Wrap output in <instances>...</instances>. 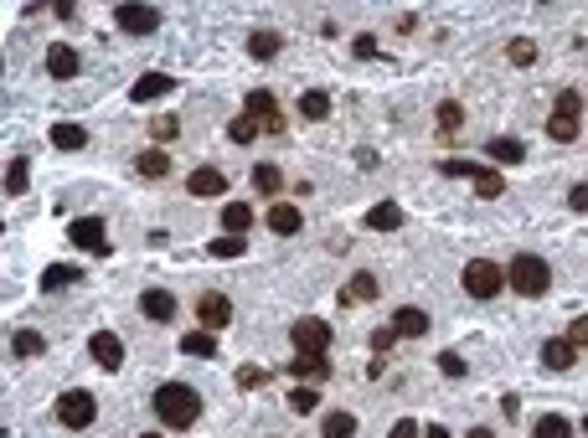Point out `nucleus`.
I'll list each match as a JSON object with an SVG mask.
<instances>
[{
  "label": "nucleus",
  "instance_id": "1",
  "mask_svg": "<svg viewBox=\"0 0 588 438\" xmlns=\"http://www.w3.org/2000/svg\"><path fill=\"white\" fill-rule=\"evenodd\" d=\"M155 418L165 423V428H191V423L202 418V392L186 387V382L155 387Z\"/></svg>",
  "mask_w": 588,
  "mask_h": 438
},
{
  "label": "nucleus",
  "instance_id": "2",
  "mask_svg": "<svg viewBox=\"0 0 588 438\" xmlns=\"http://www.w3.org/2000/svg\"><path fill=\"white\" fill-rule=\"evenodd\" d=\"M506 284L522 299H542L553 289V268H547V258H537V253H516L506 264Z\"/></svg>",
  "mask_w": 588,
  "mask_h": 438
},
{
  "label": "nucleus",
  "instance_id": "3",
  "mask_svg": "<svg viewBox=\"0 0 588 438\" xmlns=\"http://www.w3.org/2000/svg\"><path fill=\"white\" fill-rule=\"evenodd\" d=\"M578 124H583V98L573 94V88H563L553 114H547V134H553L557 144H568V140H578Z\"/></svg>",
  "mask_w": 588,
  "mask_h": 438
},
{
  "label": "nucleus",
  "instance_id": "4",
  "mask_svg": "<svg viewBox=\"0 0 588 438\" xmlns=\"http://www.w3.org/2000/svg\"><path fill=\"white\" fill-rule=\"evenodd\" d=\"M506 289V268L491 264V258H470L464 264V294L470 299H495Z\"/></svg>",
  "mask_w": 588,
  "mask_h": 438
},
{
  "label": "nucleus",
  "instance_id": "5",
  "mask_svg": "<svg viewBox=\"0 0 588 438\" xmlns=\"http://www.w3.org/2000/svg\"><path fill=\"white\" fill-rule=\"evenodd\" d=\"M98 418V403H94V392H63L57 397V423L63 428H88V423Z\"/></svg>",
  "mask_w": 588,
  "mask_h": 438
},
{
  "label": "nucleus",
  "instance_id": "6",
  "mask_svg": "<svg viewBox=\"0 0 588 438\" xmlns=\"http://www.w3.org/2000/svg\"><path fill=\"white\" fill-rule=\"evenodd\" d=\"M289 341H294L300 356H325V345H331V325H325V320H294Z\"/></svg>",
  "mask_w": 588,
  "mask_h": 438
},
{
  "label": "nucleus",
  "instance_id": "7",
  "mask_svg": "<svg viewBox=\"0 0 588 438\" xmlns=\"http://www.w3.org/2000/svg\"><path fill=\"white\" fill-rule=\"evenodd\" d=\"M67 243L83 248V253H109V227H104L98 217H78L73 227H67Z\"/></svg>",
  "mask_w": 588,
  "mask_h": 438
},
{
  "label": "nucleus",
  "instance_id": "8",
  "mask_svg": "<svg viewBox=\"0 0 588 438\" xmlns=\"http://www.w3.org/2000/svg\"><path fill=\"white\" fill-rule=\"evenodd\" d=\"M196 320H202V330H212V335H217V330H227V325H233V299L217 294V289H212V294H202V299H196Z\"/></svg>",
  "mask_w": 588,
  "mask_h": 438
},
{
  "label": "nucleus",
  "instance_id": "9",
  "mask_svg": "<svg viewBox=\"0 0 588 438\" xmlns=\"http://www.w3.org/2000/svg\"><path fill=\"white\" fill-rule=\"evenodd\" d=\"M114 21H119V32H129V36H150L160 26V11L155 5H119Z\"/></svg>",
  "mask_w": 588,
  "mask_h": 438
},
{
  "label": "nucleus",
  "instance_id": "10",
  "mask_svg": "<svg viewBox=\"0 0 588 438\" xmlns=\"http://www.w3.org/2000/svg\"><path fill=\"white\" fill-rule=\"evenodd\" d=\"M248 119H258V129H284V114H279V104H274V94L269 88H254L248 94Z\"/></svg>",
  "mask_w": 588,
  "mask_h": 438
},
{
  "label": "nucleus",
  "instance_id": "11",
  "mask_svg": "<svg viewBox=\"0 0 588 438\" xmlns=\"http://www.w3.org/2000/svg\"><path fill=\"white\" fill-rule=\"evenodd\" d=\"M88 356L104 366V372H119V361H125V345L114 330H94V341H88Z\"/></svg>",
  "mask_w": 588,
  "mask_h": 438
},
{
  "label": "nucleus",
  "instance_id": "12",
  "mask_svg": "<svg viewBox=\"0 0 588 438\" xmlns=\"http://www.w3.org/2000/svg\"><path fill=\"white\" fill-rule=\"evenodd\" d=\"M140 314H145V320H160V325L175 320V294H171V289H145V294H140Z\"/></svg>",
  "mask_w": 588,
  "mask_h": 438
},
{
  "label": "nucleus",
  "instance_id": "13",
  "mask_svg": "<svg viewBox=\"0 0 588 438\" xmlns=\"http://www.w3.org/2000/svg\"><path fill=\"white\" fill-rule=\"evenodd\" d=\"M573 356H578V345H573L568 335H553V341H542V366H547V372H568Z\"/></svg>",
  "mask_w": 588,
  "mask_h": 438
},
{
  "label": "nucleus",
  "instance_id": "14",
  "mask_svg": "<svg viewBox=\"0 0 588 438\" xmlns=\"http://www.w3.org/2000/svg\"><path fill=\"white\" fill-rule=\"evenodd\" d=\"M284 372H289V376H300L304 387H320V382L331 376V361H325V356H294Z\"/></svg>",
  "mask_w": 588,
  "mask_h": 438
},
{
  "label": "nucleus",
  "instance_id": "15",
  "mask_svg": "<svg viewBox=\"0 0 588 438\" xmlns=\"http://www.w3.org/2000/svg\"><path fill=\"white\" fill-rule=\"evenodd\" d=\"M393 330H398L403 341H418V335H429V314L418 310V304H403V310L393 314Z\"/></svg>",
  "mask_w": 588,
  "mask_h": 438
},
{
  "label": "nucleus",
  "instance_id": "16",
  "mask_svg": "<svg viewBox=\"0 0 588 438\" xmlns=\"http://www.w3.org/2000/svg\"><path fill=\"white\" fill-rule=\"evenodd\" d=\"M191 196H223L227 191V175L217 171V165H202V171H191Z\"/></svg>",
  "mask_w": 588,
  "mask_h": 438
},
{
  "label": "nucleus",
  "instance_id": "17",
  "mask_svg": "<svg viewBox=\"0 0 588 438\" xmlns=\"http://www.w3.org/2000/svg\"><path fill=\"white\" fill-rule=\"evenodd\" d=\"M300 227H304V212H300V206H284V202H279V206H269V233L294 237Z\"/></svg>",
  "mask_w": 588,
  "mask_h": 438
},
{
  "label": "nucleus",
  "instance_id": "18",
  "mask_svg": "<svg viewBox=\"0 0 588 438\" xmlns=\"http://www.w3.org/2000/svg\"><path fill=\"white\" fill-rule=\"evenodd\" d=\"M47 73H52V78H73V73H78V52L67 47V42H52V52H47Z\"/></svg>",
  "mask_w": 588,
  "mask_h": 438
},
{
  "label": "nucleus",
  "instance_id": "19",
  "mask_svg": "<svg viewBox=\"0 0 588 438\" xmlns=\"http://www.w3.org/2000/svg\"><path fill=\"white\" fill-rule=\"evenodd\" d=\"M171 88H175V78H165V73H145V78L129 88V98L145 104V98H160V94H171Z\"/></svg>",
  "mask_w": 588,
  "mask_h": 438
},
{
  "label": "nucleus",
  "instance_id": "20",
  "mask_svg": "<svg viewBox=\"0 0 588 438\" xmlns=\"http://www.w3.org/2000/svg\"><path fill=\"white\" fill-rule=\"evenodd\" d=\"M398 222H403V206L398 202H377L372 212H366V227H372V233H393Z\"/></svg>",
  "mask_w": 588,
  "mask_h": 438
},
{
  "label": "nucleus",
  "instance_id": "21",
  "mask_svg": "<svg viewBox=\"0 0 588 438\" xmlns=\"http://www.w3.org/2000/svg\"><path fill=\"white\" fill-rule=\"evenodd\" d=\"M366 299H377V279L372 274H351V284L341 289V304H366Z\"/></svg>",
  "mask_w": 588,
  "mask_h": 438
},
{
  "label": "nucleus",
  "instance_id": "22",
  "mask_svg": "<svg viewBox=\"0 0 588 438\" xmlns=\"http://www.w3.org/2000/svg\"><path fill=\"white\" fill-rule=\"evenodd\" d=\"M135 171H140L145 181H165V175H171V160H165V150H145V155L135 160Z\"/></svg>",
  "mask_w": 588,
  "mask_h": 438
},
{
  "label": "nucleus",
  "instance_id": "23",
  "mask_svg": "<svg viewBox=\"0 0 588 438\" xmlns=\"http://www.w3.org/2000/svg\"><path fill=\"white\" fill-rule=\"evenodd\" d=\"M248 227H254V206H238V202L223 206V233L227 237H243Z\"/></svg>",
  "mask_w": 588,
  "mask_h": 438
},
{
  "label": "nucleus",
  "instance_id": "24",
  "mask_svg": "<svg viewBox=\"0 0 588 438\" xmlns=\"http://www.w3.org/2000/svg\"><path fill=\"white\" fill-rule=\"evenodd\" d=\"M181 351H186V356H217V335H212V330H186V335H181Z\"/></svg>",
  "mask_w": 588,
  "mask_h": 438
},
{
  "label": "nucleus",
  "instance_id": "25",
  "mask_svg": "<svg viewBox=\"0 0 588 438\" xmlns=\"http://www.w3.org/2000/svg\"><path fill=\"white\" fill-rule=\"evenodd\" d=\"M351 433H356V413H325L320 438H351Z\"/></svg>",
  "mask_w": 588,
  "mask_h": 438
},
{
  "label": "nucleus",
  "instance_id": "26",
  "mask_svg": "<svg viewBox=\"0 0 588 438\" xmlns=\"http://www.w3.org/2000/svg\"><path fill=\"white\" fill-rule=\"evenodd\" d=\"M52 144H57V150H83V144H88V129L83 124H52Z\"/></svg>",
  "mask_w": 588,
  "mask_h": 438
},
{
  "label": "nucleus",
  "instance_id": "27",
  "mask_svg": "<svg viewBox=\"0 0 588 438\" xmlns=\"http://www.w3.org/2000/svg\"><path fill=\"white\" fill-rule=\"evenodd\" d=\"M522 155H526L522 140H511V134H495V140H491V160H501V165H516Z\"/></svg>",
  "mask_w": 588,
  "mask_h": 438
},
{
  "label": "nucleus",
  "instance_id": "28",
  "mask_svg": "<svg viewBox=\"0 0 588 438\" xmlns=\"http://www.w3.org/2000/svg\"><path fill=\"white\" fill-rule=\"evenodd\" d=\"M532 438H573V423L563 418V413H547V418H537Z\"/></svg>",
  "mask_w": 588,
  "mask_h": 438
},
{
  "label": "nucleus",
  "instance_id": "29",
  "mask_svg": "<svg viewBox=\"0 0 588 438\" xmlns=\"http://www.w3.org/2000/svg\"><path fill=\"white\" fill-rule=\"evenodd\" d=\"M325 114H331V98L315 94V88H304L300 94V119H325Z\"/></svg>",
  "mask_w": 588,
  "mask_h": 438
},
{
  "label": "nucleus",
  "instance_id": "30",
  "mask_svg": "<svg viewBox=\"0 0 588 438\" xmlns=\"http://www.w3.org/2000/svg\"><path fill=\"white\" fill-rule=\"evenodd\" d=\"M254 186L264 191V196H274V191L284 186V175H279V165H254Z\"/></svg>",
  "mask_w": 588,
  "mask_h": 438
},
{
  "label": "nucleus",
  "instance_id": "31",
  "mask_svg": "<svg viewBox=\"0 0 588 438\" xmlns=\"http://www.w3.org/2000/svg\"><path fill=\"white\" fill-rule=\"evenodd\" d=\"M63 284H78V268L73 264H52L47 274H42V289H63Z\"/></svg>",
  "mask_w": 588,
  "mask_h": 438
},
{
  "label": "nucleus",
  "instance_id": "32",
  "mask_svg": "<svg viewBox=\"0 0 588 438\" xmlns=\"http://www.w3.org/2000/svg\"><path fill=\"white\" fill-rule=\"evenodd\" d=\"M460 124H464L460 104H454V98H449V104H439V129H444V134H460Z\"/></svg>",
  "mask_w": 588,
  "mask_h": 438
},
{
  "label": "nucleus",
  "instance_id": "33",
  "mask_svg": "<svg viewBox=\"0 0 588 438\" xmlns=\"http://www.w3.org/2000/svg\"><path fill=\"white\" fill-rule=\"evenodd\" d=\"M227 134H233V140H238V144H254V140H258V119H248V114H238V119L227 124Z\"/></svg>",
  "mask_w": 588,
  "mask_h": 438
},
{
  "label": "nucleus",
  "instance_id": "34",
  "mask_svg": "<svg viewBox=\"0 0 588 438\" xmlns=\"http://www.w3.org/2000/svg\"><path fill=\"white\" fill-rule=\"evenodd\" d=\"M248 52L264 63V57H274V52H279V36H274V32H254V36H248Z\"/></svg>",
  "mask_w": 588,
  "mask_h": 438
},
{
  "label": "nucleus",
  "instance_id": "35",
  "mask_svg": "<svg viewBox=\"0 0 588 438\" xmlns=\"http://www.w3.org/2000/svg\"><path fill=\"white\" fill-rule=\"evenodd\" d=\"M11 351H16V356H42V335H36V330H16Z\"/></svg>",
  "mask_w": 588,
  "mask_h": 438
},
{
  "label": "nucleus",
  "instance_id": "36",
  "mask_svg": "<svg viewBox=\"0 0 588 438\" xmlns=\"http://www.w3.org/2000/svg\"><path fill=\"white\" fill-rule=\"evenodd\" d=\"M264 382H269V372H264V366H254V361H248V366H238V387L243 392H258Z\"/></svg>",
  "mask_w": 588,
  "mask_h": 438
},
{
  "label": "nucleus",
  "instance_id": "37",
  "mask_svg": "<svg viewBox=\"0 0 588 438\" xmlns=\"http://www.w3.org/2000/svg\"><path fill=\"white\" fill-rule=\"evenodd\" d=\"M289 407H294V413H315V407H320V392H315V387H294V392H289Z\"/></svg>",
  "mask_w": 588,
  "mask_h": 438
},
{
  "label": "nucleus",
  "instance_id": "38",
  "mask_svg": "<svg viewBox=\"0 0 588 438\" xmlns=\"http://www.w3.org/2000/svg\"><path fill=\"white\" fill-rule=\"evenodd\" d=\"M475 191H480V196H501L506 181H501V171H475Z\"/></svg>",
  "mask_w": 588,
  "mask_h": 438
},
{
  "label": "nucleus",
  "instance_id": "39",
  "mask_svg": "<svg viewBox=\"0 0 588 438\" xmlns=\"http://www.w3.org/2000/svg\"><path fill=\"white\" fill-rule=\"evenodd\" d=\"M243 253H248V248H243V237H217V243H212V258H243Z\"/></svg>",
  "mask_w": 588,
  "mask_h": 438
},
{
  "label": "nucleus",
  "instance_id": "40",
  "mask_svg": "<svg viewBox=\"0 0 588 438\" xmlns=\"http://www.w3.org/2000/svg\"><path fill=\"white\" fill-rule=\"evenodd\" d=\"M5 191H11V196L26 191V160H11V171H5Z\"/></svg>",
  "mask_w": 588,
  "mask_h": 438
},
{
  "label": "nucleus",
  "instance_id": "41",
  "mask_svg": "<svg viewBox=\"0 0 588 438\" xmlns=\"http://www.w3.org/2000/svg\"><path fill=\"white\" fill-rule=\"evenodd\" d=\"M506 57H511L516 67H532V63H537V47H532V42H511Z\"/></svg>",
  "mask_w": 588,
  "mask_h": 438
},
{
  "label": "nucleus",
  "instance_id": "42",
  "mask_svg": "<svg viewBox=\"0 0 588 438\" xmlns=\"http://www.w3.org/2000/svg\"><path fill=\"white\" fill-rule=\"evenodd\" d=\"M439 372H444L449 382H460V376H464V361L454 356V351H444V356H439Z\"/></svg>",
  "mask_w": 588,
  "mask_h": 438
},
{
  "label": "nucleus",
  "instance_id": "43",
  "mask_svg": "<svg viewBox=\"0 0 588 438\" xmlns=\"http://www.w3.org/2000/svg\"><path fill=\"white\" fill-rule=\"evenodd\" d=\"M393 341H398V330H393V325L372 330V351H377V356H382V351H387V345H393Z\"/></svg>",
  "mask_w": 588,
  "mask_h": 438
},
{
  "label": "nucleus",
  "instance_id": "44",
  "mask_svg": "<svg viewBox=\"0 0 588 438\" xmlns=\"http://www.w3.org/2000/svg\"><path fill=\"white\" fill-rule=\"evenodd\" d=\"M439 171H444V175H470V181H475V171H480V165H470V160H444Z\"/></svg>",
  "mask_w": 588,
  "mask_h": 438
},
{
  "label": "nucleus",
  "instance_id": "45",
  "mask_svg": "<svg viewBox=\"0 0 588 438\" xmlns=\"http://www.w3.org/2000/svg\"><path fill=\"white\" fill-rule=\"evenodd\" d=\"M155 140H175V129H181V119H171V114H165V119H155Z\"/></svg>",
  "mask_w": 588,
  "mask_h": 438
},
{
  "label": "nucleus",
  "instance_id": "46",
  "mask_svg": "<svg viewBox=\"0 0 588 438\" xmlns=\"http://www.w3.org/2000/svg\"><path fill=\"white\" fill-rule=\"evenodd\" d=\"M568 206L573 212H588V181H578V186L568 191Z\"/></svg>",
  "mask_w": 588,
  "mask_h": 438
},
{
  "label": "nucleus",
  "instance_id": "47",
  "mask_svg": "<svg viewBox=\"0 0 588 438\" xmlns=\"http://www.w3.org/2000/svg\"><path fill=\"white\" fill-rule=\"evenodd\" d=\"M568 341L573 345H588V314H578V320L568 325Z\"/></svg>",
  "mask_w": 588,
  "mask_h": 438
},
{
  "label": "nucleus",
  "instance_id": "48",
  "mask_svg": "<svg viewBox=\"0 0 588 438\" xmlns=\"http://www.w3.org/2000/svg\"><path fill=\"white\" fill-rule=\"evenodd\" d=\"M387 438H418V423H408V418L393 423V433H387Z\"/></svg>",
  "mask_w": 588,
  "mask_h": 438
},
{
  "label": "nucleus",
  "instance_id": "49",
  "mask_svg": "<svg viewBox=\"0 0 588 438\" xmlns=\"http://www.w3.org/2000/svg\"><path fill=\"white\" fill-rule=\"evenodd\" d=\"M356 57H377V36H356Z\"/></svg>",
  "mask_w": 588,
  "mask_h": 438
},
{
  "label": "nucleus",
  "instance_id": "50",
  "mask_svg": "<svg viewBox=\"0 0 588 438\" xmlns=\"http://www.w3.org/2000/svg\"><path fill=\"white\" fill-rule=\"evenodd\" d=\"M464 438H495V433H491V428H470Z\"/></svg>",
  "mask_w": 588,
  "mask_h": 438
},
{
  "label": "nucleus",
  "instance_id": "51",
  "mask_svg": "<svg viewBox=\"0 0 588 438\" xmlns=\"http://www.w3.org/2000/svg\"><path fill=\"white\" fill-rule=\"evenodd\" d=\"M424 438H449V433H444V428H429V433H424Z\"/></svg>",
  "mask_w": 588,
  "mask_h": 438
},
{
  "label": "nucleus",
  "instance_id": "52",
  "mask_svg": "<svg viewBox=\"0 0 588 438\" xmlns=\"http://www.w3.org/2000/svg\"><path fill=\"white\" fill-rule=\"evenodd\" d=\"M583 433H588V418H583Z\"/></svg>",
  "mask_w": 588,
  "mask_h": 438
},
{
  "label": "nucleus",
  "instance_id": "53",
  "mask_svg": "<svg viewBox=\"0 0 588 438\" xmlns=\"http://www.w3.org/2000/svg\"><path fill=\"white\" fill-rule=\"evenodd\" d=\"M140 438H155V433H140Z\"/></svg>",
  "mask_w": 588,
  "mask_h": 438
}]
</instances>
